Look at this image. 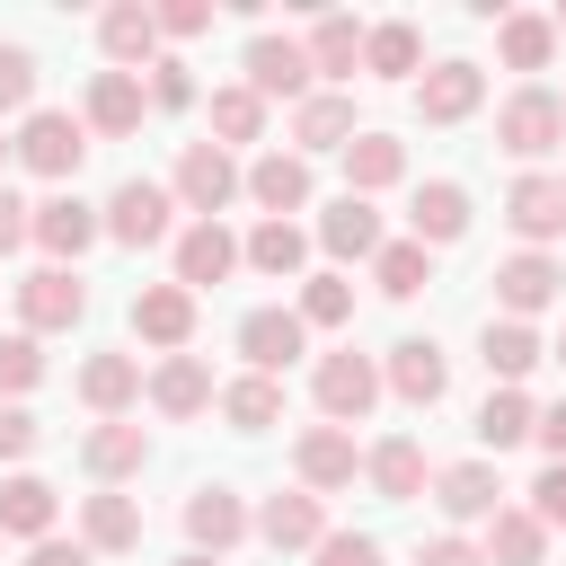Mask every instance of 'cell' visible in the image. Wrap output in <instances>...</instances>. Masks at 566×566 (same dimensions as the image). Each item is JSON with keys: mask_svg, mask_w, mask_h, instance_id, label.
<instances>
[{"mask_svg": "<svg viewBox=\"0 0 566 566\" xmlns=\"http://www.w3.org/2000/svg\"><path fill=\"white\" fill-rule=\"evenodd\" d=\"M168 195H177V212H195V221H221V212L239 203V159H230L221 142H186V150H177V177H168Z\"/></svg>", "mask_w": 566, "mask_h": 566, "instance_id": "6da1fadb", "label": "cell"}, {"mask_svg": "<svg viewBox=\"0 0 566 566\" xmlns=\"http://www.w3.org/2000/svg\"><path fill=\"white\" fill-rule=\"evenodd\" d=\"M168 212H177V195H168L159 177H124V186L97 203V221H106L115 248H159V239H168Z\"/></svg>", "mask_w": 566, "mask_h": 566, "instance_id": "7a4b0ae2", "label": "cell"}, {"mask_svg": "<svg viewBox=\"0 0 566 566\" xmlns=\"http://www.w3.org/2000/svg\"><path fill=\"white\" fill-rule=\"evenodd\" d=\"M310 389H318V416L354 433V424L380 407V363L354 354V345H345V354H318V380H310Z\"/></svg>", "mask_w": 566, "mask_h": 566, "instance_id": "3957f363", "label": "cell"}, {"mask_svg": "<svg viewBox=\"0 0 566 566\" xmlns=\"http://www.w3.org/2000/svg\"><path fill=\"white\" fill-rule=\"evenodd\" d=\"M35 177H71L80 159H88V124L71 115V106H35L27 124H18V142H9Z\"/></svg>", "mask_w": 566, "mask_h": 566, "instance_id": "277c9868", "label": "cell"}, {"mask_svg": "<svg viewBox=\"0 0 566 566\" xmlns=\"http://www.w3.org/2000/svg\"><path fill=\"white\" fill-rule=\"evenodd\" d=\"M495 142L513 150V159H539V150H557L566 142V115H557V88H513L504 106H495Z\"/></svg>", "mask_w": 566, "mask_h": 566, "instance_id": "5b68a950", "label": "cell"}, {"mask_svg": "<svg viewBox=\"0 0 566 566\" xmlns=\"http://www.w3.org/2000/svg\"><path fill=\"white\" fill-rule=\"evenodd\" d=\"M239 195H248L265 221H292V212L310 203V159H301V150H256V159L239 168Z\"/></svg>", "mask_w": 566, "mask_h": 566, "instance_id": "8992f818", "label": "cell"}, {"mask_svg": "<svg viewBox=\"0 0 566 566\" xmlns=\"http://www.w3.org/2000/svg\"><path fill=\"white\" fill-rule=\"evenodd\" d=\"M27 239H35L53 265H71V256H88V248L106 239V221H97V203H80V195H44L35 221H27Z\"/></svg>", "mask_w": 566, "mask_h": 566, "instance_id": "52a82bcc", "label": "cell"}, {"mask_svg": "<svg viewBox=\"0 0 566 566\" xmlns=\"http://www.w3.org/2000/svg\"><path fill=\"white\" fill-rule=\"evenodd\" d=\"M18 318H27V336H44V327H80V318H88V283H80L71 265H35V274L18 283Z\"/></svg>", "mask_w": 566, "mask_h": 566, "instance_id": "ba28073f", "label": "cell"}, {"mask_svg": "<svg viewBox=\"0 0 566 566\" xmlns=\"http://www.w3.org/2000/svg\"><path fill=\"white\" fill-rule=\"evenodd\" d=\"M380 389H398L407 407H442V389H451V354H442L433 336H398L389 363H380Z\"/></svg>", "mask_w": 566, "mask_h": 566, "instance_id": "9c48e42d", "label": "cell"}, {"mask_svg": "<svg viewBox=\"0 0 566 566\" xmlns=\"http://www.w3.org/2000/svg\"><path fill=\"white\" fill-rule=\"evenodd\" d=\"M557 283H566V265H557L548 248H522V256L495 265V301H504V318H522V327L557 301Z\"/></svg>", "mask_w": 566, "mask_h": 566, "instance_id": "30bf717a", "label": "cell"}, {"mask_svg": "<svg viewBox=\"0 0 566 566\" xmlns=\"http://www.w3.org/2000/svg\"><path fill=\"white\" fill-rule=\"evenodd\" d=\"M133 336L159 345V354H186L195 345V292L186 283H142L133 292Z\"/></svg>", "mask_w": 566, "mask_h": 566, "instance_id": "8fae6325", "label": "cell"}, {"mask_svg": "<svg viewBox=\"0 0 566 566\" xmlns=\"http://www.w3.org/2000/svg\"><path fill=\"white\" fill-rule=\"evenodd\" d=\"M433 504H442V522H495V513H504L495 460H451V469H433Z\"/></svg>", "mask_w": 566, "mask_h": 566, "instance_id": "7c38bea8", "label": "cell"}, {"mask_svg": "<svg viewBox=\"0 0 566 566\" xmlns=\"http://www.w3.org/2000/svg\"><path fill=\"white\" fill-rule=\"evenodd\" d=\"M486 106V71L478 62H433L424 80H416V115L424 124H469Z\"/></svg>", "mask_w": 566, "mask_h": 566, "instance_id": "4fadbf2b", "label": "cell"}, {"mask_svg": "<svg viewBox=\"0 0 566 566\" xmlns=\"http://www.w3.org/2000/svg\"><path fill=\"white\" fill-rule=\"evenodd\" d=\"M301 345H310V327H301V310H248L239 318V354H248V371H292L301 363Z\"/></svg>", "mask_w": 566, "mask_h": 566, "instance_id": "5bb4252c", "label": "cell"}, {"mask_svg": "<svg viewBox=\"0 0 566 566\" xmlns=\"http://www.w3.org/2000/svg\"><path fill=\"white\" fill-rule=\"evenodd\" d=\"M292 469H301V486H310V495H336V486H354L363 451H354V433H345V424H310V433L292 442Z\"/></svg>", "mask_w": 566, "mask_h": 566, "instance_id": "9a60e30c", "label": "cell"}, {"mask_svg": "<svg viewBox=\"0 0 566 566\" xmlns=\"http://www.w3.org/2000/svg\"><path fill=\"white\" fill-rule=\"evenodd\" d=\"M248 88L256 97H310V53H301V35H248Z\"/></svg>", "mask_w": 566, "mask_h": 566, "instance_id": "2e32d148", "label": "cell"}, {"mask_svg": "<svg viewBox=\"0 0 566 566\" xmlns=\"http://www.w3.org/2000/svg\"><path fill=\"white\" fill-rule=\"evenodd\" d=\"M142 115H150L142 71H97V80H88V106H80V124H88V133L124 142V133H142Z\"/></svg>", "mask_w": 566, "mask_h": 566, "instance_id": "e0dca14e", "label": "cell"}, {"mask_svg": "<svg viewBox=\"0 0 566 566\" xmlns=\"http://www.w3.org/2000/svg\"><path fill=\"white\" fill-rule=\"evenodd\" d=\"M142 398H150L159 416H203L221 389H212V363H203V354H159V371L142 380Z\"/></svg>", "mask_w": 566, "mask_h": 566, "instance_id": "ac0fdd59", "label": "cell"}, {"mask_svg": "<svg viewBox=\"0 0 566 566\" xmlns=\"http://www.w3.org/2000/svg\"><path fill=\"white\" fill-rule=\"evenodd\" d=\"M80 460H88V478H97V486H124V478H142L150 433H142V424H124V416H106V424H88V433H80Z\"/></svg>", "mask_w": 566, "mask_h": 566, "instance_id": "d6986e66", "label": "cell"}, {"mask_svg": "<svg viewBox=\"0 0 566 566\" xmlns=\"http://www.w3.org/2000/svg\"><path fill=\"white\" fill-rule=\"evenodd\" d=\"M248 531H256V522H248V504H239L230 486H195V495H186V539H195L203 557H230Z\"/></svg>", "mask_w": 566, "mask_h": 566, "instance_id": "ffe728a7", "label": "cell"}, {"mask_svg": "<svg viewBox=\"0 0 566 566\" xmlns=\"http://www.w3.org/2000/svg\"><path fill=\"white\" fill-rule=\"evenodd\" d=\"M97 44H106L115 71H150V62H159V18H150V0H115V9L97 18Z\"/></svg>", "mask_w": 566, "mask_h": 566, "instance_id": "44dd1931", "label": "cell"}, {"mask_svg": "<svg viewBox=\"0 0 566 566\" xmlns=\"http://www.w3.org/2000/svg\"><path fill=\"white\" fill-rule=\"evenodd\" d=\"M80 539H88V557H124V548H142V504L115 495V486L80 495Z\"/></svg>", "mask_w": 566, "mask_h": 566, "instance_id": "7402d4cb", "label": "cell"}, {"mask_svg": "<svg viewBox=\"0 0 566 566\" xmlns=\"http://www.w3.org/2000/svg\"><path fill=\"white\" fill-rule=\"evenodd\" d=\"M53 513H62V495L35 478V469H18V478H0V539H53Z\"/></svg>", "mask_w": 566, "mask_h": 566, "instance_id": "603a6c76", "label": "cell"}, {"mask_svg": "<svg viewBox=\"0 0 566 566\" xmlns=\"http://www.w3.org/2000/svg\"><path fill=\"white\" fill-rule=\"evenodd\" d=\"M354 133H363V124H354V97H345V88H310V97L292 106V142H301V159H310V150H345Z\"/></svg>", "mask_w": 566, "mask_h": 566, "instance_id": "cb8c5ba5", "label": "cell"}, {"mask_svg": "<svg viewBox=\"0 0 566 566\" xmlns=\"http://www.w3.org/2000/svg\"><path fill=\"white\" fill-rule=\"evenodd\" d=\"M407 230H416V248H451V239L469 230V186L424 177V186H416V203H407Z\"/></svg>", "mask_w": 566, "mask_h": 566, "instance_id": "d4e9b609", "label": "cell"}, {"mask_svg": "<svg viewBox=\"0 0 566 566\" xmlns=\"http://www.w3.org/2000/svg\"><path fill=\"white\" fill-rule=\"evenodd\" d=\"M318 248H327L336 265H363V256H380V212H371L363 195H336V203L318 212Z\"/></svg>", "mask_w": 566, "mask_h": 566, "instance_id": "484cf974", "label": "cell"}, {"mask_svg": "<svg viewBox=\"0 0 566 566\" xmlns=\"http://www.w3.org/2000/svg\"><path fill=\"white\" fill-rule=\"evenodd\" d=\"M504 221H513L531 248H539V239H557V230H566V186H557V177H539V168H522V177H513V195H504Z\"/></svg>", "mask_w": 566, "mask_h": 566, "instance_id": "4316f807", "label": "cell"}, {"mask_svg": "<svg viewBox=\"0 0 566 566\" xmlns=\"http://www.w3.org/2000/svg\"><path fill=\"white\" fill-rule=\"evenodd\" d=\"M230 265H239V239H230L221 221H186V230H177V283H186V292L221 283Z\"/></svg>", "mask_w": 566, "mask_h": 566, "instance_id": "83f0119b", "label": "cell"}, {"mask_svg": "<svg viewBox=\"0 0 566 566\" xmlns=\"http://www.w3.org/2000/svg\"><path fill=\"white\" fill-rule=\"evenodd\" d=\"M539 354H548V345H539V327H522V318H486V336H478V363L495 371V389H522Z\"/></svg>", "mask_w": 566, "mask_h": 566, "instance_id": "f1b7e54d", "label": "cell"}, {"mask_svg": "<svg viewBox=\"0 0 566 566\" xmlns=\"http://www.w3.org/2000/svg\"><path fill=\"white\" fill-rule=\"evenodd\" d=\"M363 478H371L380 504H416V495H424V451H416L407 433H389V442L363 451Z\"/></svg>", "mask_w": 566, "mask_h": 566, "instance_id": "f546056e", "label": "cell"}, {"mask_svg": "<svg viewBox=\"0 0 566 566\" xmlns=\"http://www.w3.org/2000/svg\"><path fill=\"white\" fill-rule=\"evenodd\" d=\"M256 531H265V548H318V539H327V504H318L310 486H292V495H265Z\"/></svg>", "mask_w": 566, "mask_h": 566, "instance_id": "4dcf8cb0", "label": "cell"}, {"mask_svg": "<svg viewBox=\"0 0 566 566\" xmlns=\"http://www.w3.org/2000/svg\"><path fill=\"white\" fill-rule=\"evenodd\" d=\"M407 177V142H389V133H354L345 142V195H380V186H398Z\"/></svg>", "mask_w": 566, "mask_h": 566, "instance_id": "1f68e13d", "label": "cell"}, {"mask_svg": "<svg viewBox=\"0 0 566 566\" xmlns=\"http://www.w3.org/2000/svg\"><path fill=\"white\" fill-rule=\"evenodd\" d=\"M239 265H256V274L292 283V274L310 265V239H301V221H256V230L239 239Z\"/></svg>", "mask_w": 566, "mask_h": 566, "instance_id": "d6a6232c", "label": "cell"}, {"mask_svg": "<svg viewBox=\"0 0 566 566\" xmlns=\"http://www.w3.org/2000/svg\"><path fill=\"white\" fill-rule=\"evenodd\" d=\"M301 53H310V71H327V80H354V71H363V27H354L345 9H327V18L301 35Z\"/></svg>", "mask_w": 566, "mask_h": 566, "instance_id": "836d02e7", "label": "cell"}, {"mask_svg": "<svg viewBox=\"0 0 566 566\" xmlns=\"http://www.w3.org/2000/svg\"><path fill=\"white\" fill-rule=\"evenodd\" d=\"M80 398H88L97 416H124V407L142 398V363H133V354H88V363H80Z\"/></svg>", "mask_w": 566, "mask_h": 566, "instance_id": "e575fe53", "label": "cell"}, {"mask_svg": "<svg viewBox=\"0 0 566 566\" xmlns=\"http://www.w3.org/2000/svg\"><path fill=\"white\" fill-rule=\"evenodd\" d=\"M495 53H504L513 71H548V53H557V27H548L539 9H504V18H495Z\"/></svg>", "mask_w": 566, "mask_h": 566, "instance_id": "d590c367", "label": "cell"}, {"mask_svg": "<svg viewBox=\"0 0 566 566\" xmlns=\"http://www.w3.org/2000/svg\"><path fill=\"white\" fill-rule=\"evenodd\" d=\"M424 62V35L407 27V18H380V27H363V71L371 80H407Z\"/></svg>", "mask_w": 566, "mask_h": 566, "instance_id": "8d00e7d4", "label": "cell"}, {"mask_svg": "<svg viewBox=\"0 0 566 566\" xmlns=\"http://www.w3.org/2000/svg\"><path fill=\"white\" fill-rule=\"evenodd\" d=\"M212 407L230 416V433H265V424H283V380L248 371V380H230V389H221Z\"/></svg>", "mask_w": 566, "mask_h": 566, "instance_id": "74e56055", "label": "cell"}, {"mask_svg": "<svg viewBox=\"0 0 566 566\" xmlns=\"http://www.w3.org/2000/svg\"><path fill=\"white\" fill-rule=\"evenodd\" d=\"M548 557V531L531 522V504H504L486 522V566H539Z\"/></svg>", "mask_w": 566, "mask_h": 566, "instance_id": "f35d334b", "label": "cell"}, {"mask_svg": "<svg viewBox=\"0 0 566 566\" xmlns=\"http://www.w3.org/2000/svg\"><path fill=\"white\" fill-rule=\"evenodd\" d=\"M371 283H380L389 301H416V292L433 283V248H416V239H380V256H371Z\"/></svg>", "mask_w": 566, "mask_h": 566, "instance_id": "ab89813d", "label": "cell"}, {"mask_svg": "<svg viewBox=\"0 0 566 566\" xmlns=\"http://www.w3.org/2000/svg\"><path fill=\"white\" fill-rule=\"evenodd\" d=\"M256 133H265V97H256L248 80L212 88V142H221V150H239V142H256Z\"/></svg>", "mask_w": 566, "mask_h": 566, "instance_id": "60d3db41", "label": "cell"}, {"mask_svg": "<svg viewBox=\"0 0 566 566\" xmlns=\"http://www.w3.org/2000/svg\"><path fill=\"white\" fill-rule=\"evenodd\" d=\"M531 424H539V407H531L522 389H486V407H478V442H486V451L531 442Z\"/></svg>", "mask_w": 566, "mask_h": 566, "instance_id": "b9f144b4", "label": "cell"}, {"mask_svg": "<svg viewBox=\"0 0 566 566\" xmlns=\"http://www.w3.org/2000/svg\"><path fill=\"white\" fill-rule=\"evenodd\" d=\"M354 318V283L345 274H310L301 283V327H345Z\"/></svg>", "mask_w": 566, "mask_h": 566, "instance_id": "7bdbcfd3", "label": "cell"}, {"mask_svg": "<svg viewBox=\"0 0 566 566\" xmlns=\"http://www.w3.org/2000/svg\"><path fill=\"white\" fill-rule=\"evenodd\" d=\"M35 380H44V354H35V336H27V327H18V336H0V398L18 407Z\"/></svg>", "mask_w": 566, "mask_h": 566, "instance_id": "ee69618b", "label": "cell"}, {"mask_svg": "<svg viewBox=\"0 0 566 566\" xmlns=\"http://www.w3.org/2000/svg\"><path fill=\"white\" fill-rule=\"evenodd\" d=\"M0 115H35V53L0 44Z\"/></svg>", "mask_w": 566, "mask_h": 566, "instance_id": "f6af8a7d", "label": "cell"}, {"mask_svg": "<svg viewBox=\"0 0 566 566\" xmlns=\"http://www.w3.org/2000/svg\"><path fill=\"white\" fill-rule=\"evenodd\" d=\"M531 522H539V531H566V460H548V469L531 478Z\"/></svg>", "mask_w": 566, "mask_h": 566, "instance_id": "bcb514c9", "label": "cell"}, {"mask_svg": "<svg viewBox=\"0 0 566 566\" xmlns=\"http://www.w3.org/2000/svg\"><path fill=\"white\" fill-rule=\"evenodd\" d=\"M142 97H150V106H195L186 62H177V53H159V62H150V80H142Z\"/></svg>", "mask_w": 566, "mask_h": 566, "instance_id": "7dc6e473", "label": "cell"}, {"mask_svg": "<svg viewBox=\"0 0 566 566\" xmlns=\"http://www.w3.org/2000/svg\"><path fill=\"white\" fill-rule=\"evenodd\" d=\"M310 557H318V566H380V539H371V531H327Z\"/></svg>", "mask_w": 566, "mask_h": 566, "instance_id": "c3c4849f", "label": "cell"}, {"mask_svg": "<svg viewBox=\"0 0 566 566\" xmlns=\"http://www.w3.org/2000/svg\"><path fill=\"white\" fill-rule=\"evenodd\" d=\"M150 18H159V35H177V44H186V35H203V27H212V0H159Z\"/></svg>", "mask_w": 566, "mask_h": 566, "instance_id": "681fc988", "label": "cell"}, {"mask_svg": "<svg viewBox=\"0 0 566 566\" xmlns=\"http://www.w3.org/2000/svg\"><path fill=\"white\" fill-rule=\"evenodd\" d=\"M35 442H44V424H35L27 407H0V460H27Z\"/></svg>", "mask_w": 566, "mask_h": 566, "instance_id": "f907efd6", "label": "cell"}, {"mask_svg": "<svg viewBox=\"0 0 566 566\" xmlns=\"http://www.w3.org/2000/svg\"><path fill=\"white\" fill-rule=\"evenodd\" d=\"M416 566H486V548H478V539H460V531H442V539H424V548H416Z\"/></svg>", "mask_w": 566, "mask_h": 566, "instance_id": "816d5d0a", "label": "cell"}, {"mask_svg": "<svg viewBox=\"0 0 566 566\" xmlns=\"http://www.w3.org/2000/svg\"><path fill=\"white\" fill-rule=\"evenodd\" d=\"M27 566H97V557H88V539H35Z\"/></svg>", "mask_w": 566, "mask_h": 566, "instance_id": "f5cc1de1", "label": "cell"}, {"mask_svg": "<svg viewBox=\"0 0 566 566\" xmlns=\"http://www.w3.org/2000/svg\"><path fill=\"white\" fill-rule=\"evenodd\" d=\"M531 442H539L548 460H566V398H557V407H539V424H531Z\"/></svg>", "mask_w": 566, "mask_h": 566, "instance_id": "db71d44e", "label": "cell"}, {"mask_svg": "<svg viewBox=\"0 0 566 566\" xmlns=\"http://www.w3.org/2000/svg\"><path fill=\"white\" fill-rule=\"evenodd\" d=\"M27 221H35V203H18V195L0 186V256H9L18 239H27Z\"/></svg>", "mask_w": 566, "mask_h": 566, "instance_id": "11a10c76", "label": "cell"}, {"mask_svg": "<svg viewBox=\"0 0 566 566\" xmlns=\"http://www.w3.org/2000/svg\"><path fill=\"white\" fill-rule=\"evenodd\" d=\"M177 566H221V557H203V548H186V557H177Z\"/></svg>", "mask_w": 566, "mask_h": 566, "instance_id": "9f6ffc18", "label": "cell"}, {"mask_svg": "<svg viewBox=\"0 0 566 566\" xmlns=\"http://www.w3.org/2000/svg\"><path fill=\"white\" fill-rule=\"evenodd\" d=\"M548 27H557V35H566V9H557V18H548Z\"/></svg>", "mask_w": 566, "mask_h": 566, "instance_id": "6f0895ef", "label": "cell"}, {"mask_svg": "<svg viewBox=\"0 0 566 566\" xmlns=\"http://www.w3.org/2000/svg\"><path fill=\"white\" fill-rule=\"evenodd\" d=\"M548 354H557V363H566V336H557V345H548Z\"/></svg>", "mask_w": 566, "mask_h": 566, "instance_id": "680465c9", "label": "cell"}, {"mask_svg": "<svg viewBox=\"0 0 566 566\" xmlns=\"http://www.w3.org/2000/svg\"><path fill=\"white\" fill-rule=\"evenodd\" d=\"M0 159H9V133H0Z\"/></svg>", "mask_w": 566, "mask_h": 566, "instance_id": "91938a15", "label": "cell"}, {"mask_svg": "<svg viewBox=\"0 0 566 566\" xmlns=\"http://www.w3.org/2000/svg\"><path fill=\"white\" fill-rule=\"evenodd\" d=\"M557 115H566V97H557Z\"/></svg>", "mask_w": 566, "mask_h": 566, "instance_id": "94428289", "label": "cell"}, {"mask_svg": "<svg viewBox=\"0 0 566 566\" xmlns=\"http://www.w3.org/2000/svg\"><path fill=\"white\" fill-rule=\"evenodd\" d=\"M557 186H566V177H557Z\"/></svg>", "mask_w": 566, "mask_h": 566, "instance_id": "6125c7cd", "label": "cell"}]
</instances>
